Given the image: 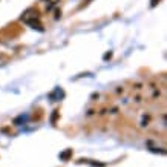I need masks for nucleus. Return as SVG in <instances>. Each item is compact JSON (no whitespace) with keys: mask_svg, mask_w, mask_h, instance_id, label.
Returning a JSON list of instances; mask_svg holds the SVG:
<instances>
[{"mask_svg":"<svg viewBox=\"0 0 167 167\" xmlns=\"http://www.w3.org/2000/svg\"><path fill=\"white\" fill-rule=\"evenodd\" d=\"M22 20L26 25H29L31 28H34V29L43 31V25L40 23V15H38V12L36 9H28V11L22 15Z\"/></svg>","mask_w":167,"mask_h":167,"instance_id":"nucleus-1","label":"nucleus"},{"mask_svg":"<svg viewBox=\"0 0 167 167\" xmlns=\"http://www.w3.org/2000/svg\"><path fill=\"white\" fill-rule=\"evenodd\" d=\"M71 155H72V150H71V149H68L66 152H63V153L60 155V158H61L63 161H68V160H69V156H71Z\"/></svg>","mask_w":167,"mask_h":167,"instance_id":"nucleus-2","label":"nucleus"},{"mask_svg":"<svg viewBox=\"0 0 167 167\" xmlns=\"http://www.w3.org/2000/svg\"><path fill=\"white\" fill-rule=\"evenodd\" d=\"M41 2H45L46 6H48V9H51V8H52V6H55V5L60 2V0H41Z\"/></svg>","mask_w":167,"mask_h":167,"instance_id":"nucleus-3","label":"nucleus"}]
</instances>
